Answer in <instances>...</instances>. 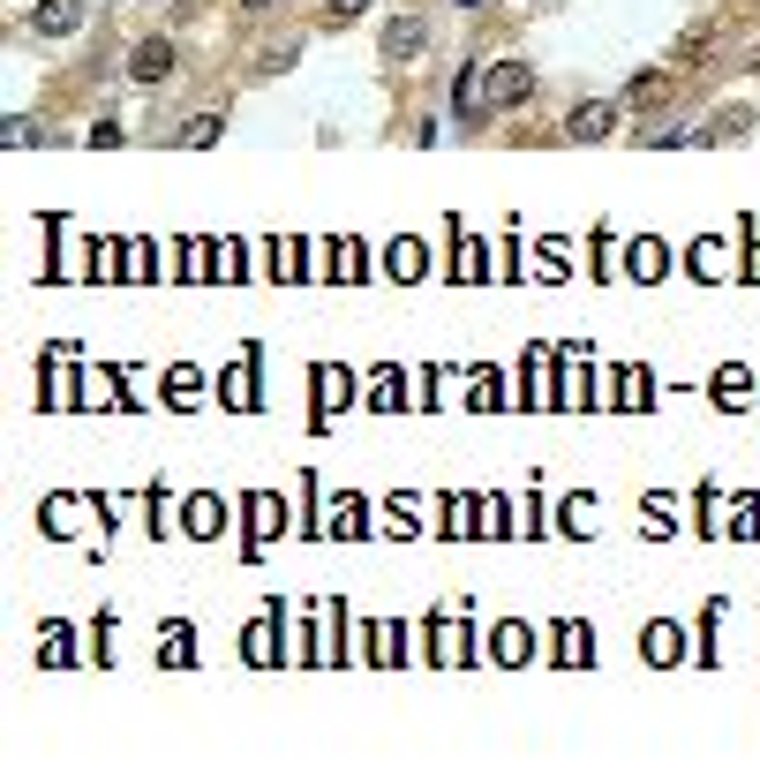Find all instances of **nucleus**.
I'll return each instance as SVG.
<instances>
[{"label":"nucleus","mask_w":760,"mask_h":768,"mask_svg":"<svg viewBox=\"0 0 760 768\" xmlns=\"http://www.w3.org/2000/svg\"><path fill=\"white\" fill-rule=\"evenodd\" d=\"M482 90H490V106H505V114H512V106H527V90H535V68H527V61H497Z\"/></svg>","instance_id":"1"},{"label":"nucleus","mask_w":760,"mask_h":768,"mask_svg":"<svg viewBox=\"0 0 760 768\" xmlns=\"http://www.w3.org/2000/svg\"><path fill=\"white\" fill-rule=\"evenodd\" d=\"M128 76H136V84H167L173 76V39H143L136 53H128Z\"/></svg>","instance_id":"2"},{"label":"nucleus","mask_w":760,"mask_h":768,"mask_svg":"<svg viewBox=\"0 0 760 768\" xmlns=\"http://www.w3.org/2000/svg\"><path fill=\"white\" fill-rule=\"evenodd\" d=\"M218 399H226V407H242V415H249V407H264V399H256V354H242V362L218 377Z\"/></svg>","instance_id":"3"},{"label":"nucleus","mask_w":760,"mask_h":768,"mask_svg":"<svg viewBox=\"0 0 760 768\" xmlns=\"http://www.w3.org/2000/svg\"><path fill=\"white\" fill-rule=\"evenodd\" d=\"M31 23H39L45 39H68V31H84V0H39Z\"/></svg>","instance_id":"4"},{"label":"nucleus","mask_w":760,"mask_h":768,"mask_svg":"<svg viewBox=\"0 0 760 768\" xmlns=\"http://www.w3.org/2000/svg\"><path fill=\"white\" fill-rule=\"evenodd\" d=\"M429 45V31H422V15H399L392 31H384V61H415Z\"/></svg>","instance_id":"5"},{"label":"nucleus","mask_w":760,"mask_h":768,"mask_svg":"<svg viewBox=\"0 0 760 768\" xmlns=\"http://www.w3.org/2000/svg\"><path fill=\"white\" fill-rule=\"evenodd\" d=\"M610 128H618V98H595V106L572 114V136H580V143H588V136H610Z\"/></svg>","instance_id":"6"},{"label":"nucleus","mask_w":760,"mask_h":768,"mask_svg":"<svg viewBox=\"0 0 760 768\" xmlns=\"http://www.w3.org/2000/svg\"><path fill=\"white\" fill-rule=\"evenodd\" d=\"M625 271H633V279H663V271H671V249H663V242H633V249H625Z\"/></svg>","instance_id":"7"},{"label":"nucleus","mask_w":760,"mask_h":768,"mask_svg":"<svg viewBox=\"0 0 760 768\" xmlns=\"http://www.w3.org/2000/svg\"><path fill=\"white\" fill-rule=\"evenodd\" d=\"M520 377H527V407H557V392H549V354H543V346L527 354V370H520Z\"/></svg>","instance_id":"8"},{"label":"nucleus","mask_w":760,"mask_h":768,"mask_svg":"<svg viewBox=\"0 0 760 768\" xmlns=\"http://www.w3.org/2000/svg\"><path fill=\"white\" fill-rule=\"evenodd\" d=\"M196 392H204V370L173 362V370H167V407H196Z\"/></svg>","instance_id":"9"},{"label":"nucleus","mask_w":760,"mask_h":768,"mask_svg":"<svg viewBox=\"0 0 760 768\" xmlns=\"http://www.w3.org/2000/svg\"><path fill=\"white\" fill-rule=\"evenodd\" d=\"M384 264H392V279H422V271H429V249H422V242H392V256H384Z\"/></svg>","instance_id":"10"},{"label":"nucleus","mask_w":760,"mask_h":768,"mask_svg":"<svg viewBox=\"0 0 760 768\" xmlns=\"http://www.w3.org/2000/svg\"><path fill=\"white\" fill-rule=\"evenodd\" d=\"M467 407H505V384H497V370H474V377H467Z\"/></svg>","instance_id":"11"},{"label":"nucleus","mask_w":760,"mask_h":768,"mask_svg":"<svg viewBox=\"0 0 760 768\" xmlns=\"http://www.w3.org/2000/svg\"><path fill=\"white\" fill-rule=\"evenodd\" d=\"M362 271H370L362 242H332V279H362Z\"/></svg>","instance_id":"12"},{"label":"nucleus","mask_w":760,"mask_h":768,"mask_svg":"<svg viewBox=\"0 0 760 768\" xmlns=\"http://www.w3.org/2000/svg\"><path fill=\"white\" fill-rule=\"evenodd\" d=\"M677 626H647V663H677V655H685V648H677Z\"/></svg>","instance_id":"13"},{"label":"nucleus","mask_w":760,"mask_h":768,"mask_svg":"<svg viewBox=\"0 0 760 768\" xmlns=\"http://www.w3.org/2000/svg\"><path fill=\"white\" fill-rule=\"evenodd\" d=\"M189 535H218V498H189V520H181Z\"/></svg>","instance_id":"14"},{"label":"nucleus","mask_w":760,"mask_h":768,"mask_svg":"<svg viewBox=\"0 0 760 768\" xmlns=\"http://www.w3.org/2000/svg\"><path fill=\"white\" fill-rule=\"evenodd\" d=\"M271 264H279V279H301V271H309V249H301V242H271Z\"/></svg>","instance_id":"15"},{"label":"nucleus","mask_w":760,"mask_h":768,"mask_svg":"<svg viewBox=\"0 0 760 768\" xmlns=\"http://www.w3.org/2000/svg\"><path fill=\"white\" fill-rule=\"evenodd\" d=\"M527 626H497V663H527Z\"/></svg>","instance_id":"16"},{"label":"nucleus","mask_w":760,"mask_h":768,"mask_svg":"<svg viewBox=\"0 0 760 768\" xmlns=\"http://www.w3.org/2000/svg\"><path fill=\"white\" fill-rule=\"evenodd\" d=\"M76 655V633L68 626H45V648H39V663H68Z\"/></svg>","instance_id":"17"},{"label":"nucleus","mask_w":760,"mask_h":768,"mask_svg":"<svg viewBox=\"0 0 760 768\" xmlns=\"http://www.w3.org/2000/svg\"><path fill=\"white\" fill-rule=\"evenodd\" d=\"M324 527H332V535H362V505H354V498H339Z\"/></svg>","instance_id":"18"},{"label":"nucleus","mask_w":760,"mask_h":768,"mask_svg":"<svg viewBox=\"0 0 760 768\" xmlns=\"http://www.w3.org/2000/svg\"><path fill=\"white\" fill-rule=\"evenodd\" d=\"M693 271H700V279H722V242H693Z\"/></svg>","instance_id":"19"},{"label":"nucleus","mask_w":760,"mask_h":768,"mask_svg":"<svg viewBox=\"0 0 760 768\" xmlns=\"http://www.w3.org/2000/svg\"><path fill=\"white\" fill-rule=\"evenodd\" d=\"M746 370H738V362H730V370H716V399H730V407H738V399H746Z\"/></svg>","instance_id":"20"},{"label":"nucleus","mask_w":760,"mask_h":768,"mask_svg":"<svg viewBox=\"0 0 760 768\" xmlns=\"http://www.w3.org/2000/svg\"><path fill=\"white\" fill-rule=\"evenodd\" d=\"M159 655H167V663H189V655H196V633H189V626H167V648H159Z\"/></svg>","instance_id":"21"},{"label":"nucleus","mask_w":760,"mask_h":768,"mask_svg":"<svg viewBox=\"0 0 760 768\" xmlns=\"http://www.w3.org/2000/svg\"><path fill=\"white\" fill-rule=\"evenodd\" d=\"M181 143H196V151H204V143H218V114H196V121L181 128Z\"/></svg>","instance_id":"22"},{"label":"nucleus","mask_w":760,"mask_h":768,"mask_svg":"<svg viewBox=\"0 0 760 768\" xmlns=\"http://www.w3.org/2000/svg\"><path fill=\"white\" fill-rule=\"evenodd\" d=\"M76 407H114V377H106V370H98V377L84 384V399H76Z\"/></svg>","instance_id":"23"},{"label":"nucleus","mask_w":760,"mask_h":768,"mask_svg":"<svg viewBox=\"0 0 760 768\" xmlns=\"http://www.w3.org/2000/svg\"><path fill=\"white\" fill-rule=\"evenodd\" d=\"M317 392H324V407L346 399V370H317Z\"/></svg>","instance_id":"24"},{"label":"nucleus","mask_w":760,"mask_h":768,"mask_svg":"<svg viewBox=\"0 0 760 768\" xmlns=\"http://www.w3.org/2000/svg\"><path fill=\"white\" fill-rule=\"evenodd\" d=\"M301 61V45H279V53H264V61H256V76H279V68H295Z\"/></svg>","instance_id":"25"},{"label":"nucleus","mask_w":760,"mask_h":768,"mask_svg":"<svg viewBox=\"0 0 760 768\" xmlns=\"http://www.w3.org/2000/svg\"><path fill=\"white\" fill-rule=\"evenodd\" d=\"M565 527H572V535H588V527H595V505H588V498H572V505H565Z\"/></svg>","instance_id":"26"},{"label":"nucleus","mask_w":760,"mask_h":768,"mask_svg":"<svg viewBox=\"0 0 760 768\" xmlns=\"http://www.w3.org/2000/svg\"><path fill=\"white\" fill-rule=\"evenodd\" d=\"M362 8H370V0H324V15H332V23H354Z\"/></svg>","instance_id":"27"},{"label":"nucleus","mask_w":760,"mask_h":768,"mask_svg":"<svg viewBox=\"0 0 760 768\" xmlns=\"http://www.w3.org/2000/svg\"><path fill=\"white\" fill-rule=\"evenodd\" d=\"M746 279H760V234H753V264H746Z\"/></svg>","instance_id":"28"},{"label":"nucleus","mask_w":760,"mask_h":768,"mask_svg":"<svg viewBox=\"0 0 760 768\" xmlns=\"http://www.w3.org/2000/svg\"><path fill=\"white\" fill-rule=\"evenodd\" d=\"M242 8H271V0H242Z\"/></svg>","instance_id":"29"},{"label":"nucleus","mask_w":760,"mask_h":768,"mask_svg":"<svg viewBox=\"0 0 760 768\" xmlns=\"http://www.w3.org/2000/svg\"><path fill=\"white\" fill-rule=\"evenodd\" d=\"M753 76H760V53H753Z\"/></svg>","instance_id":"30"},{"label":"nucleus","mask_w":760,"mask_h":768,"mask_svg":"<svg viewBox=\"0 0 760 768\" xmlns=\"http://www.w3.org/2000/svg\"><path fill=\"white\" fill-rule=\"evenodd\" d=\"M460 8H474V0H460Z\"/></svg>","instance_id":"31"}]
</instances>
